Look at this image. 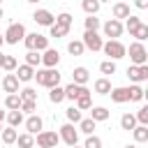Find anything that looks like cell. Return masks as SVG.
<instances>
[{"mask_svg": "<svg viewBox=\"0 0 148 148\" xmlns=\"http://www.w3.org/2000/svg\"><path fill=\"white\" fill-rule=\"evenodd\" d=\"M35 81H37V86H44V88H56V86H60V72H58V67H44V69H37L35 72Z\"/></svg>", "mask_w": 148, "mask_h": 148, "instance_id": "1", "label": "cell"}, {"mask_svg": "<svg viewBox=\"0 0 148 148\" xmlns=\"http://www.w3.org/2000/svg\"><path fill=\"white\" fill-rule=\"evenodd\" d=\"M104 56H109V60H120V58H125L127 56V46L120 42V39H109V42H104Z\"/></svg>", "mask_w": 148, "mask_h": 148, "instance_id": "2", "label": "cell"}, {"mask_svg": "<svg viewBox=\"0 0 148 148\" xmlns=\"http://www.w3.org/2000/svg\"><path fill=\"white\" fill-rule=\"evenodd\" d=\"M127 53H130V62L132 65H146L148 62V49L143 46V42H132L130 44V49H127Z\"/></svg>", "mask_w": 148, "mask_h": 148, "instance_id": "3", "label": "cell"}, {"mask_svg": "<svg viewBox=\"0 0 148 148\" xmlns=\"http://www.w3.org/2000/svg\"><path fill=\"white\" fill-rule=\"evenodd\" d=\"M60 141H62V139H60V132H51V130H42V132L35 136V143H37L39 148H56Z\"/></svg>", "mask_w": 148, "mask_h": 148, "instance_id": "4", "label": "cell"}, {"mask_svg": "<svg viewBox=\"0 0 148 148\" xmlns=\"http://www.w3.org/2000/svg\"><path fill=\"white\" fill-rule=\"evenodd\" d=\"M25 35H28V32H25V25H23V23H9V28L5 30V42L14 46V44L23 42Z\"/></svg>", "mask_w": 148, "mask_h": 148, "instance_id": "5", "label": "cell"}, {"mask_svg": "<svg viewBox=\"0 0 148 148\" xmlns=\"http://www.w3.org/2000/svg\"><path fill=\"white\" fill-rule=\"evenodd\" d=\"M81 39H83V44H86L88 51H102V49H104V39L99 37L97 30H86Z\"/></svg>", "mask_w": 148, "mask_h": 148, "instance_id": "6", "label": "cell"}, {"mask_svg": "<svg viewBox=\"0 0 148 148\" xmlns=\"http://www.w3.org/2000/svg\"><path fill=\"white\" fill-rule=\"evenodd\" d=\"M127 79L132 83H143L148 81V62L146 65H130L127 67Z\"/></svg>", "mask_w": 148, "mask_h": 148, "instance_id": "7", "label": "cell"}, {"mask_svg": "<svg viewBox=\"0 0 148 148\" xmlns=\"http://www.w3.org/2000/svg\"><path fill=\"white\" fill-rule=\"evenodd\" d=\"M102 30H104V35H106L109 39H118V37L123 35L125 25H123V21H118V18H109V21L102 25Z\"/></svg>", "mask_w": 148, "mask_h": 148, "instance_id": "8", "label": "cell"}, {"mask_svg": "<svg viewBox=\"0 0 148 148\" xmlns=\"http://www.w3.org/2000/svg\"><path fill=\"white\" fill-rule=\"evenodd\" d=\"M60 139L67 143V146H76L79 143V130L74 127V123H65L60 127Z\"/></svg>", "mask_w": 148, "mask_h": 148, "instance_id": "9", "label": "cell"}, {"mask_svg": "<svg viewBox=\"0 0 148 148\" xmlns=\"http://www.w3.org/2000/svg\"><path fill=\"white\" fill-rule=\"evenodd\" d=\"M32 21L37 23V25H44V28H51L53 23H56V16L49 12V9H35V14H32Z\"/></svg>", "mask_w": 148, "mask_h": 148, "instance_id": "10", "label": "cell"}, {"mask_svg": "<svg viewBox=\"0 0 148 148\" xmlns=\"http://www.w3.org/2000/svg\"><path fill=\"white\" fill-rule=\"evenodd\" d=\"M86 92H90V90H88L86 86H79V83H74V81L65 86V99H72V102H76V99H79L81 95H86Z\"/></svg>", "mask_w": 148, "mask_h": 148, "instance_id": "11", "label": "cell"}, {"mask_svg": "<svg viewBox=\"0 0 148 148\" xmlns=\"http://www.w3.org/2000/svg\"><path fill=\"white\" fill-rule=\"evenodd\" d=\"M18 76H16V72H9V74H5L2 76V90L9 95V92H21L18 90Z\"/></svg>", "mask_w": 148, "mask_h": 148, "instance_id": "12", "label": "cell"}, {"mask_svg": "<svg viewBox=\"0 0 148 148\" xmlns=\"http://www.w3.org/2000/svg\"><path fill=\"white\" fill-rule=\"evenodd\" d=\"M25 132H30V134H39L42 132V127H44V120L37 116V113H30L28 118H25Z\"/></svg>", "mask_w": 148, "mask_h": 148, "instance_id": "13", "label": "cell"}, {"mask_svg": "<svg viewBox=\"0 0 148 148\" xmlns=\"http://www.w3.org/2000/svg\"><path fill=\"white\" fill-rule=\"evenodd\" d=\"M58 62H60V53L56 51V49H46V51H42V65L44 67H58Z\"/></svg>", "mask_w": 148, "mask_h": 148, "instance_id": "14", "label": "cell"}, {"mask_svg": "<svg viewBox=\"0 0 148 148\" xmlns=\"http://www.w3.org/2000/svg\"><path fill=\"white\" fill-rule=\"evenodd\" d=\"M35 72H37V69H35L32 65H28V62H23V65H18V67H16V76H18V81H21V83L32 81V79H35Z\"/></svg>", "mask_w": 148, "mask_h": 148, "instance_id": "15", "label": "cell"}, {"mask_svg": "<svg viewBox=\"0 0 148 148\" xmlns=\"http://www.w3.org/2000/svg\"><path fill=\"white\" fill-rule=\"evenodd\" d=\"M72 81L79 83V86H86V83L90 81V72H88V67H74V72H72Z\"/></svg>", "mask_w": 148, "mask_h": 148, "instance_id": "16", "label": "cell"}, {"mask_svg": "<svg viewBox=\"0 0 148 148\" xmlns=\"http://www.w3.org/2000/svg\"><path fill=\"white\" fill-rule=\"evenodd\" d=\"M109 95H111V99H113L116 104H125V102H130V88L118 86V88H113Z\"/></svg>", "mask_w": 148, "mask_h": 148, "instance_id": "17", "label": "cell"}, {"mask_svg": "<svg viewBox=\"0 0 148 148\" xmlns=\"http://www.w3.org/2000/svg\"><path fill=\"white\" fill-rule=\"evenodd\" d=\"M111 14H113V18L123 21V18H127V16H130V5H127V2H113Z\"/></svg>", "mask_w": 148, "mask_h": 148, "instance_id": "18", "label": "cell"}, {"mask_svg": "<svg viewBox=\"0 0 148 148\" xmlns=\"http://www.w3.org/2000/svg\"><path fill=\"white\" fill-rule=\"evenodd\" d=\"M21 104H23V97H21V92H9V95L5 97V109H9V111H14V109H21Z\"/></svg>", "mask_w": 148, "mask_h": 148, "instance_id": "19", "label": "cell"}, {"mask_svg": "<svg viewBox=\"0 0 148 148\" xmlns=\"http://www.w3.org/2000/svg\"><path fill=\"white\" fill-rule=\"evenodd\" d=\"M136 125H139V120H136V113H123V116H120V130H127V132H132Z\"/></svg>", "mask_w": 148, "mask_h": 148, "instance_id": "20", "label": "cell"}, {"mask_svg": "<svg viewBox=\"0 0 148 148\" xmlns=\"http://www.w3.org/2000/svg\"><path fill=\"white\" fill-rule=\"evenodd\" d=\"M92 88H95V92H97V95H109V92L113 90V86H111V81H109L106 76H102V79H97Z\"/></svg>", "mask_w": 148, "mask_h": 148, "instance_id": "21", "label": "cell"}, {"mask_svg": "<svg viewBox=\"0 0 148 148\" xmlns=\"http://www.w3.org/2000/svg\"><path fill=\"white\" fill-rule=\"evenodd\" d=\"M109 116H111V111H109L106 106H92V109H90V118H95L97 123L109 120Z\"/></svg>", "mask_w": 148, "mask_h": 148, "instance_id": "22", "label": "cell"}, {"mask_svg": "<svg viewBox=\"0 0 148 148\" xmlns=\"http://www.w3.org/2000/svg\"><path fill=\"white\" fill-rule=\"evenodd\" d=\"M7 123H9L12 127H18V125H23V123H25V118H23V111H21V109L7 111Z\"/></svg>", "mask_w": 148, "mask_h": 148, "instance_id": "23", "label": "cell"}, {"mask_svg": "<svg viewBox=\"0 0 148 148\" xmlns=\"http://www.w3.org/2000/svg\"><path fill=\"white\" fill-rule=\"evenodd\" d=\"M0 139H2V143H7V146H12V143H16V139H18V132H16V127H5L2 130V134H0Z\"/></svg>", "mask_w": 148, "mask_h": 148, "instance_id": "24", "label": "cell"}, {"mask_svg": "<svg viewBox=\"0 0 148 148\" xmlns=\"http://www.w3.org/2000/svg\"><path fill=\"white\" fill-rule=\"evenodd\" d=\"M132 136H134V141L136 143H146L148 141V125H136L134 130H132Z\"/></svg>", "mask_w": 148, "mask_h": 148, "instance_id": "25", "label": "cell"}, {"mask_svg": "<svg viewBox=\"0 0 148 148\" xmlns=\"http://www.w3.org/2000/svg\"><path fill=\"white\" fill-rule=\"evenodd\" d=\"M83 51H86L83 39H72V42L67 44V53H69V56H83Z\"/></svg>", "mask_w": 148, "mask_h": 148, "instance_id": "26", "label": "cell"}, {"mask_svg": "<svg viewBox=\"0 0 148 148\" xmlns=\"http://www.w3.org/2000/svg\"><path fill=\"white\" fill-rule=\"evenodd\" d=\"M79 130L88 136V134H95V130H97V120L95 118H83L81 123H79Z\"/></svg>", "mask_w": 148, "mask_h": 148, "instance_id": "27", "label": "cell"}, {"mask_svg": "<svg viewBox=\"0 0 148 148\" xmlns=\"http://www.w3.org/2000/svg\"><path fill=\"white\" fill-rule=\"evenodd\" d=\"M16 146H18V148H35V134H30V132H23V134H18V139H16Z\"/></svg>", "mask_w": 148, "mask_h": 148, "instance_id": "28", "label": "cell"}, {"mask_svg": "<svg viewBox=\"0 0 148 148\" xmlns=\"http://www.w3.org/2000/svg\"><path fill=\"white\" fill-rule=\"evenodd\" d=\"M65 116H67V120H69V123H74V125H79V123L83 120V116H81V109H79L76 104H72V106L65 111Z\"/></svg>", "mask_w": 148, "mask_h": 148, "instance_id": "29", "label": "cell"}, {"mask_svg": "<svg viewBox=\"0 0 148 148\" xmlns=\"http://www.w3.org/2000/svg\"><path fill=\"white\" fill-rule=\"evenodd\" d=\"M62 99H65V88L56 86V88L49 90V102H51V104H60Z\"/></svg>", "mask_w": 148, "mask_h": 148, "instance_id": "30", "label": "cell"}, {"mask_svg": "<svg viewBox=\"0 0 148 148\" xmlns=\"http://www.w3.org/2000/svg\"><path fill=\"white\" fill-rule=\"evenodd\" d=\"M99 7H102L99 0H81V9H83L86 14H97Z\"/></svg>", "mask_w": 148, "mask_h": 148, "instance_id": "31", "label": "cell"}, {"mask_svg": "<svg viewBox=\"0 0 148 148\" xmlns=\"http://www.w3.org/2000/svg\"><path fill=\"white\" fill-rule=\"evenodd\" d=\"M141 23H143V21H141V18H139L136 14H130V16L125 18V30H127V32L132 35V32H134V30H136V28H139Z\"/></svg>", "mask_w": 148, "mask_h": 148, "instance_id": "32", "label": "cell"}, {"mask_svg": "<svg viewBox=\"0 0 148 148\" xmlns=\"http://www.w3.org/2000/svg\"><path fill=\"white\" fill-rule=\"evenodd\" d=\"M83 25H86V30H99V28H102L97 14H88V16L83 18Z\"/></svg>", "mask_w": 148, "mask_h": 148, "instance_id": "33", "label": "cell"}, {"mask_svg": "<svg viewBox=\"0 0 148 148\" xmlns=\"http://www.w3.org/2000/svg\"><path fill=\"white\" fill-rule=\"evenodd\" d=\"M49 35H51V37H56V39H60V37H67V35H69V28L53 23V25L49 28Z\"/></svg>", "mask_w": 148, "mask_h": 148, "instance_id": "34", "label": "cell"}, {"mask_svg": "<svg viewBox=\"0 0 148 148\" xmlns=\"http://www.w3.org/2000/svg\"><path fill=\"white\" fill-rule=\"evenodd\" d=\"M130 102H143V88L139 83L130 86Z\"/></svg>", "mask_w": 148, "mask_h": 148, "instance_id": "35", "label": "cell"}, {"mask_svg": "<svg viewBox=\"0 0 148 148\" xmlns=\"http://www.w3.org/2000/svg\"><path fill=\"white\" fill-rule=\"evenodd\" d=\"M25 62L32 65V67H39L42 65V51H28L25 53Z\"/></svg>", "mask_w": 148, "mask_h": 148, "instance_id": "36", "label": "cell"}, {"mask_svg": "<svg viewBox=\"0 0 148 148\" xmlns=\"http://www.w3.org/2000/svg\"><path fill=\"white\" fill-rule=\"evenodd\" d=\"M99 72H102L104 76L116 74V60H102V62H99Z\"/></svg>", "mask_w": 148, "mask_h": 148, "instance_id": "37", "label": "cell"}, {"mask_svg": "<svg viewBox=\"0 0 148 148\" xmlns=\"http://www.w3.org/2000/svg\"><path fill=\"white\" fill-rule=\"evenodd\" d=\"M76 106H79L81 111H90V109H92V97H90V92L81 95V97L76 99Z\"/></svg>", "mask_w": 148, "mask_h": 148, "instance_id": "38", "label": "cell"}, {"mask_svg": "<svg viewBox=\"0 0 148 148\" xmlns=\"http://www.w3.org/2000/svg\"><path fill=\"white\" fill-rule=\"evenodd\" d=\"M130 37H134L136 42H146V39H148V23H141V25H139Z\"/></svg>", "mask_w": 148, "mask_h": 148, "instance_id": "39", "label": "cell"}, {"mask_svg": "<svg viewBox=\"0 0 148 148\" xmlns=\"http://www.w3.org/2000/svg\"><path fill=\"white\" fill-rule=\"evenodd\" d=\"M56 23H58V25H65V28H72V14H69V12H60V14L56 16Z\"/></svg>", "mask_w": 148, "mask_h": 148, "instance_id": "40", "label": "cell"}, {"mask_svg": "<svg viewBox=\"0 0 148 148\" xmlns=\"http://www.w3.org/2000/svg\"><path fill=\"white\" fill-rule=\"evenodd\" d=\"M83 148H102V139H99L97 134H88V136H86Z\"/></svg>", "mask_w": 148, "mask_h": 148, "instance_id": "41", "label": "cell"}, {"mask_svg": "<svg viewBox=\"0 0 148 148\" xmlns=\"http://www.w3.org/2000/svg\"><path fill=\"white\" fill-rule=\"evenodd\" d=\"M21 111L23 113H35L37 111V99H23V104H21Z\"/></svg>", "mask_w": 148, "mask_h": 148, "instance_id": "42", "label": "cell"}, {"mask_svg": "<svg viewBox=\"0 0 148 148\" xmlns=\"http://www.w3.org/2000/svg\"><path fill=\"white\" fill-rule=\"evenodd\" d=\"M37 35H39V32H28V35H25V39H23V46H25L28 51H35V42H37Z\"/></svg>", "mask_w": 148, "mask_h": 148, "instance_id": "43", "label": "cell"}, {"mask_svg": "<svg viewBox=\"0 0 148 148\" xmlns=\"http://www.w3.org/2000/svg\"><path fill=\"white\" fill-rule=\"evenodd\" d=\"M16 67H18L16 58H14V56H5V65H2V69H5V72H16Z\"/></svg>", "mask_w": 148, "mask_h": 148, "instance_id": "44", "label": "cell"}, {"mask_svg": "<svg viewBox=\"0 0 148 148\" xmlns=\"http://www.w3.org/2000/svg\"><path fill=\"white\" fill-rule=\"evenodd\" d=\"M136 120H139L141 125H148V102H146V104L136 111Z\"/></svg>", "mask_w": 148, "mask_h": 148, "instance_id": "45", "label": "cell"}, {"mask_svg": "<svg viewBox=\"0 0 148 148\" xmlns=\"http://www.w3.org/2000/svg\"><path fill=\"white\" fill-rule=\"evenodd\" d=\"M46 49H49V37H44V35H37L35 51H46Z\"/></svg>", "mask_w": 148, "mask_h": 148, "instance_id": "46", "label": "cell"}, {"mask_svg": "<svg viewBox=\"0 0 148 148\" xmlns=\"http://www.w3.org/2000/svg\"><path fill=\"white\" fill-rule=\"evenodd\" d=\"M21 97L23 99H37V90L35 88H23L21 90Z\"/></svg>", "mask_w": 148, "mask_h": 148, "instance_id": "47", "label": "cell"}, {"mask_svg": "<svg viewBox=\"0 0 148 148\" xmlns=\"http://www.w3.org/2000/svg\"><path fill=\"white\" fill-rule=\"evenodd\" d=\"M134 7L136 9H148V0H134Z\"/></svg>", "mask_w": 148, "mask_h": 148, "instance_id": "48", "label": "cell"}, {"mask_svg": "<svg viewBox=\"0 0 148 148\" xmlns=\"http://www.w3.org/2000/svg\"><path fill=\"white\" fill-rule=\"evenodd\" d=\"M2 44H7L5 42V32H0V49H2Z\"/></svg>", "mask_w": 148, "mask_h": 148, "instance_id": "49", "label": "cell"}, {"mask_svg": "<svg viewBox=\"0 0 148 148\" xmlns=\"http://www.w3.org/2000/svg\"><path fill=\"white\" fill-rule=\"evenodd\" d=\"M0 120H7V113H5L2 109H0Z\"/></svg>", "mask_w": 148, "mask_h": 148, "instance_id": "50", "label": "cell"}, {"mask_svg": "<svg viewBox=\"0 0 148 148\" xmlns=\"http://www.w3.org/2000/svg\"><path fill=\"white\" fill-rule=\"evenodd\" d=\"M2 65H5V53L0 51V67H2Z\"/></svg>", "mask_w": 148, "mask_h": 148, "instance_id": "51", "label": "cell"}, {"mask_svg": "<svg viewBox=\"0 0 148 148\" xmlns=\"http://www.w3.org/2000/svg\"><path fill=\"white\" fill-rule=\"evenodd\" d=\"M143 99L148 102V88H143Z\"/></svg>", "mask_w": 148, "mask_h": 148, "instance_id": "52", "label": "cell"}, {"mask_svg": "<svg viewBox=\"0 0 148 148\" xmlns=\"http://www.w3.org/2000/svg\"><path fill=\"white\" fill-rule=\"evenodd\" d=\"M2 18H5V12H2V7H0V21H2Z\"/></svg>", "mask_w": 148, "mask_h": 148, "instance_id": "53", "label": "cell"}, {"mask_svg": "<svg viewBox=\"0 0 148 148\" xmlns=\"http://www.w3.org/2000/svg\"><path fill=\"white\" fill-rule=\"evenodd\" d=\"M2 130H5V127H2V120H0V134H2Z\"/></svg>", "mask_w": 148, "mask_h": 148, "instance_id": "54", "label": "cell"}, {"mask_svg": "<svg viewBox=\"0 0 148 148\" xmlns=\"http://www.w3.org/2000/svg\"><path fill=\"white\" fill-rule=\"evenodd\" d=\"M28 2H39V0H28Z\"/></svg>", "mask_w": 148, "mask_h": 148, "instance_id": "55", "label": "cell"}, {"mask_svg": "<svg viewBox=\"0 0 148 148\" xmlns=\"http://www.w3.org/2000/svg\"><path fill=\"white\" fill-rule=\"evenodd\" d=\"M99 2H111V0H99Z\"/></svg>", "mask_w": 148, "mask_h": 148, "instance_id": "56", "label": "cell"}, {"mask_svg": "<svg viewBox=\"0 0 148 148\" xmlns=\"http://www.w3.org/2000/svg\"><path fill=\"white\" fill-rule=\"evenodd\" d=\"M69 148H81V146H69Z\"/></svg>", "mask_w": 148, "mask_h": 148, "instance_id": "57", "label": "cell"}, {"mask_svg": "<svg viewBox=\"0 0 148 148\" xmlns=\"http://www.w3.org/2000/svg\"><path fill=\"white\" fill-rule=\"evenodd\" d=\"M125 148H136V146H125Z\"/></svg>", "mask_w": 148, "mask_h": 148, "instance_id": "58", "label": "cell"}, {"mask_svg": "<svg viewBox=\"0 0 148 148\" xmlns=\"http://www.w3.org/2000/svg\"><path fill=\"white\" fill-rule=\"evenodd\" d=\"M0 2H2V0H0Z\"/></svg>", "mask_w": 148, "mask_h": 148, "instance_id": "59", "label": "cell"}]
</instances>
